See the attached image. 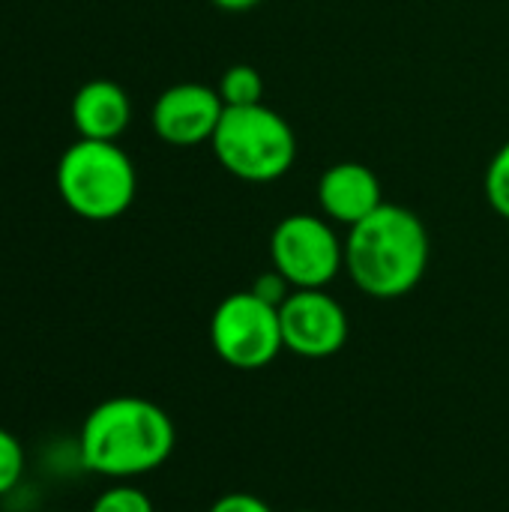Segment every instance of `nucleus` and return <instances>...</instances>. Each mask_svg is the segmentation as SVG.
I'll return each instance as SVG.
<instances>
[{
    "label": "nucleus",
    "mask_w": 509,
    "mask_h": 512,
    "mask_svg": "<svg viewBox=\"0 0 509 512\" xmlns=\"http://www.w3.org/2000/svg\"><path fill=\"white\" fill-rule=\"evenodd\" d=\"M261 0H213V6H219V9H225V12H249V9H255Z\"/></svg>",
    "instance_id": "nucleus-17"
},
{
    "label": "nucleus",
    "mask_w": 509,
    "mask_h": 512,
    "mask_svg": "<svg viewBox=\"0 0 509 512\" xmlns=\"http://www.w3.org/2000/svg\"><path fill=\"white\" fill-rule=\"evenodd\" d=\"M132 105L120 84L114 81H87L72 99V123L81 138L93 141H117V135L129 126Z\"/></svg>",
    "instance_id": "nucleus-10"
},
{
    "label": "nucleus",
    "mask_w": 509,
    "mask_h": 512,
    "mask_svg": "<svg viewBox=\"0 0 509 512\" xmlns=\"http://www.w3.org/2000/svg\"><path fill=\"white\" fill-rule=\"evenodd\" d=\"M219 165L246 183H273L294 168L297 135L270 105L225 108L210 141Z\"/></svg>",
    "instance_id": "nucleus-3"
},
{
    "label": "nucleus",
    "mask_w": 509,
    "mask_h": 512,
    "mask_svg": "<svg viewBox=\"0 0 509 512\" xmlns=\"http://www.w3.org/2000/svg\"><path fill=\"white\" fill-rule=\"evenodd\" d=\"M285 351L306 360H327L348 342V315L324 288H294L279 306Z\"/></svg>",
    "instance_id": "nucleus-7"
},
{
    "label": "nucleus",
    "mask_w": 509,
    "mask_h": 512,
    "mask_svg": "<svg viewBox=\"0 0 509 512\" xmlns=\"http://www.w3.org/2000/svg\"><path fill=\"white\" fill-rule=\"evenodd\" d=\"M90 512H156V510H153V501L147 498V492H141L138 486L120 483V486L105 489V492L93 501Z\"/></svg>",
    "instance_id": "nucleus-13"
},
{
    "label": "nucleus",
    "mask_w": 509,
    "mask_h": 512,
    "mask_svg": "<svg viewBox=\"0 0 509 512\" xmlns=\"http://www.w3.org/2000/svg\"><path fill=\"white\" fill-rule=\"evenodd\" d=\"M483 186H486V198H489L492 210L509 222V141L501 144V150L492 156Z\"/></svg>",
    "instance_id": "nucleus-12"
},
{
    "label": "nucleus",
    "mask_w": 509,
    "mask_h": 512,
    "mask_svg": "<svg viewBox=\"0 0 509 512\" xmlns=\"http://www.w3.org/2000/svg\"><path fill=\"white\" fill-rule=\"evenodd\" d=\"M24 474V447L21 441L0 426V498L9 495Z\"/></svg>",
    "instance_id": "nucleus-14"
},
{
    "label": "nucleus",
    "mask_w": 509,
    "mask_h": 512,
    "mask_svg": "<svg viewBox=\"0 0 509 512\" xmlns=\"http://www.w3.org/2000/svg\"><path fill=\"white\" fill-rule=\"evenodd\" d=\"M207 512H273L258 495H249V492H228L222 495L213 507Z\"/></svg>",
    "instance_id": "nucleus-16"
},
{
    "label": "nucleus",
    "mask_w": 509,
    "mask_h": 512,
    "mask_svg": "<svg viewBox=\"0 0 509 512\" xmlns=\"http://www.w3.org/2000/svg\"><path fill=\"white\" fill-rule=\"evenodd\" d=\"M174 441V423L156 402L111 396L87 414L78 450L87 471L108 480H132L162 468L174 453Z\"/></svg>",
    "instance_id": "nucleus-1"
},
{
    "label": "nucleus",
    "mask_w": 509,
    "mask_h": 512,
    "mask_svg": "<svg viewBox=\"0 0 509 512\" xmlns=\"http://www.w3.org/2000/svg\"><path fill=\"white\" fill-rule=\"evenodd\" d=\"M225 102L216 87L207 84H174L153 105V129L171 147H195L213 141L222 120Z\"/></svg>",
    "instance_id": "nucleus-8"
},
{
    "label": "nucleus",
    "mask_w": 509,
    "mask_h": 512,
    "mask_svg": "<svg viewBox=\"0 0 509 512\" xmlns=\"http://www.w3.org/2000/svg\"><path fill=\"white\" fill-rule=\"evenodd\" d=\"M219 96L225 108H246V105H261L264 102V78L255 66L249 63H234L222 72L219 78Z\"/></svg>",
    "instance_id": "nucleus-11"
},
{
    "label": "nucleus",
    "mask_w": 509,
    "mask_h": 512,
    "mask_svg": "<svg viewBox=\"0 0 509 512\" xmlns=\"http://www.w3.org/2000/svg\"><path fill=\"white\" fill-rule=\"evenodd\" d=\"M321 213L336 225H357L384 204L378 174L363 162H336L318 180Z\"/></svg>",
    "instance_id": "nucleus-9"
},
{
    "label": "nucleus",
    "mask_w": 509,
    "mask_h": 512,
    "mask_svg": "<svg viewBox=\"0 0 509 512\" xmlns=\"http://www.w3.org/2000/svg\"><path fill=\"white\" fill-rule=\"evenodd\" d=\"M297 512H312V510H297Z\"/></svg>",
    "instance_id": "nucleus-18"
},
{
    "label": "nucleus",
    "mask_w": 509,
    "mask_h": 512,
    "mask_svg": "<svg viewBox=\"0 0 509 512\" xmlns=\"http://www.w3.org/2000/svg\"><path fill=\"white\" fill-rule=\"evenodd\" d=\"M252 294H258L261 300H267L270 306H282L288 297H291V282L279 273V270H270V273H261L255 282H252V288H249Z\"/></svg>",
    "instance_id": "nucleus-15"
},
{
    "label": "nucleus",
    "mask_w": 509,
    "mask_h": 512,
    "mask_svg": "<svg viewBox=\"0 0 509 512\" xmlns=\"http://www.w3.org/2000/svg\"><path fill=\"white\" fill-rule=\"evenodd\" d=\"M210 345L222 363L240 372H258L270 366L282 342L279 306H270L252 291L228 294L210 318Z\"/></svg>",
    "instance_id": "nucleus-5"
},
{
    "label": "nucleus",
    "mask_w": 509,
    "mask_h": 512,
    "mask_svg": "<svg viewBox=\"0 0 509 512\" xmlns=\"http://www.w3.org/2000/svg\"><path fill=\"white\" fill-rule=\"evenodd\" d=\"M270 258L291 288H327L345 267V240L327 216L291 213L270 234Z\"/></svg>",
    "instance_id": "nucleus-6"
},
{
    "label": "nucleus",
    "mask_w": 509,
    "mask_h": 512,
    "mask_svg": "<svg viewBox=\"0 0 509 512\" xmlns=\"http://www.w3.org/2000/svg\"><path fill=\"white\" fill-rule=\"evenodd\" d=\"M429 249L423 219L402 204L384 201L372 216L348 228L345 270L363 294L396 300L411 294L426 276Z\"/></svg>",
    "instance_id": "nucleus-2"
},
{
    "label": "nucleus",
    "mask_w": 509,
    "mask_h": 512,
    "mask_svg": "<svg viewBox=\"0 0 509 512\" xmlns=\"http://www.w3.org/2000/svg\"><path fill=\"white\" fill-rule=\"evenodd\" d=\"M135 165L114 141H75L57 165V192L90 222L123 216L135 201Z\"/></svg>",
    "instance_id": "nucleus-4"
}]
</instances>
